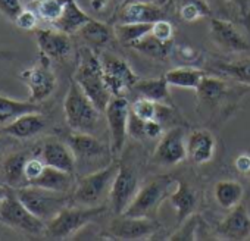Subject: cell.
Listing matches in <instances>:
<instances>
[{
  "label": "cell",
  "instance_id": "cell-1",
  "mask_svg": "<svg viewBox=\"0 0 250 241\" xmlns=\"http://www.w3.org/2000/svg\"><path fill=\"white\" fill-rule=\"evenodd\" d=\"M72 80L81 87V90L87 94V97L94 103V106L100 112H104L113 96L106 84L100 56H97L93 52V49L90 47L80 49L78 65Z\"/></svg>",
  "mask_w": 250,
  "mask_h": 241
},
{
  "label": "cell",
  "instance_id": "cell-2",
  "mask_svg": "<svg viewBox=\"0 0 250 241\" xmlns=\"http://www.w3.org/2000/svg\"><path fill=\"white\" fill-rule=\"evenodd\" d=\"M63 113L66 124L72 131L94 134L102 112L87 97L81 87L71 80L63 100Z\"/></svg>",
  "mask_w": 250,
  "mask_h": 241
},
{
  "label": "cell",
  "instance_id": "cell-3",
  "mask_svg": "<svg viewBox=\"0 0 250 241\" xmlns=\"http://www.w3.org/2000/svg\"><path fill=\"white\" fill-rule=\"evenodd\" d=\"M177 185V180L169 175H162L150 180L142 188H139L130 206L122 213L131 218H149L156 219L161 204L168 200L169 194Z\"/></svg>",
  "mask_w": 250,
  "mask_h": 241
},
{
  "label": "cell",
  "instance_id": "cell-4",
  "mask_svg": "<svg viewBox=\"0 0 250 241\" xmlns=\"http://www.w3.org/2000/svg\"><path fill=\"white\" fill-rule=\"evenodd\" d=\"M106 212L104 206H65L46 222V232L53 238H66L96 221Z\"/></svg>",
  "mask_w": 250,
  "mask_h": 241
},
{
  "label": "cell",
  "instance_id": "cell-5",
  "mask_svg": "<svg viewBox=\"0 0 250 241\" xmlns=\"http://www.w3.org/2000/svg\"><path fill=\"white\" fill-rule=\"evenodd\" d=\"M119 169V163L110 162L100 169L91 171L90 174L81 177L77 182V187L71 196L74 204L81 206H97L109 194L115 175Z\"/></svg>",
  "mask_w": 250,
  "mask_h": 241
},
{
  "label": "cell",
  "instance_id": "cell-6",
  "mask_svg": "<svg viewBox=\"0 0 250 241\" xmlns=\"http://www.w3.org/2000/svg\"><path fill=\"white\" fill-rule=\"evenodd\" d=\"M14 190L21 201L44 222L50 221L62 207L68 206L71 200L66 193H58L36 185H25Z\"/></svg>",
  "mask_w": 250,
  "mask_h": 241
},
{
  "label": "cell",
  "instance_id": "cell-7",
  "mask_svg": "<svg viewBox=\"0 0 250 241\" xmlns=\"http://www.w3.org/2000/svg\"><path fill=\"white\" fill-rule=\"evenodd\" d=\"M0 222H3L14 229L24 231L33 235H40L46 232V222L37 218L21 201V199L12 188L0 203Z\"/></svg>",
  "mask_w": 250,
  "mask_h": 241
},
{
  "label": "cell",
  "instance_id": "cell-8",
  "mask_svg": "<svg viewBox=\"0 0 250 241\" xmlns=\"http://www.w3.org/2000/svg\"><path fill=\"white\" fill-rule=\"evenodd\" d=\"M20 80L27 85L30 91V100L37 104L49 99L58 85L56 75L50 66V59L42 53L36 65L21 71Z\"/></svg>",
  "mask_w": 250,
  "mask_h": 241
},
{
  "label": "cell",
  "instance_id": "cell-9",
  "mask_svg": "<svg viewBox=\"0 0 250 241\" xmlns=\"http://www.w3.org/2000/svg\"><path fill=\"white\" fill-rule=\"evenodd\" d=\"M131 103L125 97L113 96L104 109L106 122L110 134V152L112 156H118L127 141L128 120H130Z\"/></svg>",
  "mask_w": 250,
  "mask_h": 241
},
{
  "label": "cell",
  "instance_id": "cell-10",
  "mask_svg": "<svg viewBox=\"0 0 250 241\" xmlns=\"http://www.w3.org/2000/svg\"><path fill=\"white\" fill-rule=\"evenodd\" d=\"M100 62L103 66L106 84L112 96L125 97V94L130 93L140 80L139 75L131 69L128 62L119 56H115L112 53H103L100 55Z\"/></svg>",
  "mask_w": 250,
  "mask_h": 241
},
{
  "label": "cell",
  "instance_id": "cell-11",
  "mask_svg": "<svg viewBox=\"0 0 250 241\" xmlns=\"http://www.w3.org/2000/svg\"><path fill=\"white\" fill-rule=\"evenodd\" d=\"M139 191V180L137 174L133 168L125 163H119V169L115 175L109 191V201L113 213L122 215L133 201L134 196Z\"/></svg>",
  "mask_w": 250,
  "mask_h": 241
},
{
  "label": "cell",
  "instance_id": "cell-12",
  "mask_svg": "<svg viewBox=\"0 0 250 241\" xmlns=\"http://www.w3.org/2000/svg\"><path fill=\"white\" fill-rule=\"evenodd\" d=\"M187 139L181 127H172L162 134L155 149L153 159L164 166H175L187 159Z\"/></svg>",
  "mask_w": 250,
  "mask_h": 241
},
{
  "label": "cell",
  "instance_id": "cell-13",
  "mask_svg": "<svg viewBox=\"0 0 250 241\" xmlns=\"http://www.w3.org/2000/svg\"><path fill=\"white\" fill-rule=\"evenodd\" d=\"M159 228L156 219L149 218H131L118 215L109 225V237L115 240H140L149 238Z\"/></svg>",
  "mask_w": 250,
  "mask_h": 241
},
{
  "label": "cell",
  "instance_id": "cell-14",
  "mask_svg": "<svg viewBox=\"0 0 250 241\" xmlns=\"http://www.w3.org/2000/svg\"><path fill=\"white\" fill-rule=\"evenodd\" d=\"M66 144L71 147V150L77 159V165L80 162L94 163L96 161L106 159L107 156L112 155L110 146L107 147L94 134H88V133L74 131V134L68 136Z\"/></svg>",
  "mask_w": 250,
  "mask_h": 241
},
{
  "label": "cell",
  "instance_id": "cell-15",
  "mask_svg": "<svg viewBox=\"0 0 250 241\" xmlns=\"http://www.w3.org/2000/svg\"><path fill=\"white\" fill-rule=\"evenodd\" d=\"M209 33L212 40L224 50L228 52H247L250 50L249 41L244 36L237 30V27L221 18H210L209 22Z\"/></svg>",
  "mask_w": 250,
  "mask_h": 241
},
{
  "label": "cell",
  "instance_id": "cell-16",
  "mask_svg": "<svg viewBox=\"0 0 250 241\" xmlns=\"http://www.w3.org/2000/svg\"><path fill=\"white\" fill-rule=\"evenodd\" d=\"M34 36L40 53L49 58L50 60L63 59L72 50L69 34L62 33L56 28H37L34 30Z\"/></svg>",
  "mask_w": 250,
  "mask_h": 241
},
{
  "label": "cell",
  "instance_id": "cell-17",
  "mask_svg": "<svg viewBox=\"0 0 250 241\" xmlns=\"http://www.w3.org/2000/svg\"><path fill=\"white\" fill-rule=\"evenodd\" d=\"M216 232L225 240L241 241L250 237V213L244 203L231 209L229 213L218 223Z\"/></svg>",
  "mask_w": 250,
  "mask_h": 241
},
{
  "label": "cell",
  "instance_id": "cell-18",
  "mask_svg": "<svg viewBox=\"0 0 250 241\" xmlns=\"http://www.w3.org/2000/svg\"><path fill=\"white\" fill-rule=\"evenodd\" d=\"M187 159L194 165L209 163L216 150V140L213 134L205 128H199L190 133L187 137Z\"/></svg>",
  "mask_w": 250,
  "mask_h": 241
},
{
  "label": "cell",
  "instance_id": "cell-19",
  "mask_svg": "<svg viewBox=\"0 0 250 241\" xmlns=\"http://www.w3.org/2000/svg\"><path fill=\"white\" fill-rule=\"evenodd\" d=\"M47 166L74 174L77 169V159L71 150V147L59 140L50 139L42 147V158Z\"/></svg>",
  "mask_w": 250,
  "mask_h": 241
},
{
  "label": "cell",
  "instance_id": "cell-20",
  "mask_svg": "<svg viewBox=\"0 0 250 241\" xmlns=\"http://www.w3.org/2000/svg\"><path fill=\"white\" fill-rule=\"evenodd\" d=\"M165 17L161 5L155 2H130L124 5L118 12L119 22H137V24H153Z\"/></svg>",
  "mask_w": 250,
  "mask_h": 241
},
{
  "label": "cell",
  "instance_id": "cell-21",
  "mask_svg": "<svg viewBox=\"0 0 250 241\" xmlns=\"http://www.w3.org/2000/svg\"><path fill=\"white\" fill-rule=\"evenodd\" d=\"M46 128V118L39 112H28L24 113L2 128V133L11 136L14 139H31L40 134Z\"/></svg>",
  "mask_w": 250,
  "mask_h": 241
},
{
  "label": "cell",
  "instance_id": "cell-22",
  "mask_svg": "<svg viewBox=\"0 0 250 241\" xmlns=\"http://www.w3.org/2000/svg\"><path fill=\"white\" fill-rule=\"evenodd\" d=\"M169 203L175 209L177 216V226L184 222L188 216H191L197 207V194L196 191L186 184L184 181H177L175 188L168 197Z\"/></svg>",
  "mask_w": 250,
  "mask_h": 241
},
{
  "label": "cell",
  "instance_id": "cell-23",
  "mask_svg": "<svg viewBox=\"0 0 250 241\" xmlns=\"http://www.w3.org/2000/svg\"><path fill=\"white\" fill-rule=\"evenodd\" d=\"M169 84L164 77L159 78H147V80H139L137 84L133 87L131 91H134L137 94V97H143V99H149L153 100L156 103L161 104H168V106H174L172 103V96L169 91Z\"/></svg>",
  "mask_w": 250,
  "mask_h": 241
},
{
  "label": "cell",
  "instance_id": "cell-24",
  "mask_svg": "<svg viewBox=\"0 0 250 241\" xmlns=\"http://www.w3.org/2000/svg\"><path fill=\"white\" fill-rule=\"evenodd\" d=\"M93 18L81 9V6L77 3V0H68V3L63 9V14L53 24V28L71 36V34L78 33Z\"/></svg>",
  "mask_w": 250,
  "mask_h": 241
},
{
  "label": "cell",
  "instance_id": "cell-25",
  "mask_svg": "<svg viewBox=\"0 0 250 241\" xmlns=\"http://www.w3.org/2000/svg\"><path fill=\"white\" fill-rule=\"evenodd\" d=\"M213 197L219 207L224 210H231L243 201L244 187L235 180H222L216 182L213 188Z\"/></svg>",
  "mask_w": 250,
  "mask_h": 241
},
{
  "label": "cell",
  "instance_id": "cell-26",
  "mask_svg": "<svg viewBox=\"0 0 250 241\" xmlns=\"http://www.w3.org/2000/svg\"><path fill=\"white\" fill-rule=\"evenodd\" d=\"M30 185L42 187L46 190L58 191V193H68L74 185V174H69V172H65V171H61V169L46 165L42 175Z\"/></svg>",
  "mask_w": 250,
  "mask_h": 241
},
{
  "label": "cell",
  "instance_id": "cell-27",
  "mask_svg": "<svg viewBox=\"0 0 250 241\" xmlns=\"http://www.w3.org/2000/svg\"><path fill=\"white\" fill-rule=\"evenodd\" d=\"M205 77L206 74L202 69H197L194 66H178V68L169 69L165 74V78L171 87L194 90V91Z\"/></svg>",
  "mask_w": 250,
  "mask_h": 241
},
{
  "label": "cell",
  "instance_id": "cell-28",
  "mask_svg": "<svg viewBox=\"0 0 250 241\" xmlns=\"http://www.w3.org/2000/svg\"><path fill=\"white\" fill-rule=\"evenodd\" d=\"M25 153H12L9 155L2 166L3 178L6 185L11 188H20L27 185L25 180V163H27Z\"/></svg>",
  "mask_w": 250,
  "mask_h": 241
},
{
  "label": "cell",
  "instance_id": "cell-29",
  "mask_svg": "<svg viewBox=\"0 0 250 241\" xmlns=\"http://www.w3.org/2000/svg\"><path fill=\"white\" fill-rule=\"evenodd\" d=\"M153 24H137V22H118L113 27L115 39L122 44L133 47L143 37L150 34Z\"/></svg>",
  "mask_w": 250,
  "mask_h": 241
},
{
  "label": "cell",
  "instance_id": "cell-30",
  "mask_svg": "<svg viewBox=\"0 0 250 241\" xmlns=\"http://www.w3.org/2000/svg\"><path fill=\"white\" fill-rule=\"evenodd\" d=\"M28 112H40V106L31 100H15L0 94V124L11 122L15 118Z\"/></svg>",
  "mask_w": 250,
  "mask_h": 241
},
{
  "label": "cell",
  "instance_id": "cell-31",
  "mask_svg": "<svg viewBox=\"0 0 250 241\" xmlns=\"http://www.w3.org/2000/svg\"><path fill=\"white\" fill-rule=\"evenodd\" d=\"M78 34L91 46L96 47H104L109 44V41L112 40L113 36V28H110L107 24L97 21V20H91L88 21L80 31Z\"/></svg>",
  "mask_w": 250,
  "mask_h": 241
},
{
  "label": "cell",
  "instance_id": "cell-32",
  "mask_svg": "<svg viewBox=\"0 0 250 241\" xmlns=\"http://www.w3.org/2000/svg\"><path fill=\"white\" fill-rule=\"evenodd\" d=\"M66 3L68 0H31L28 8L37 14L40 21L53 25L63 14Z\"/></svg>",
  "mask_w": 250,
  "mask_h": 241
},
{
  "label": "cell",
  "instance_id": "cell-33",
  "mask_svg": "<svg viewBox=\"0 0 250 241\" xmlns=\"http://www.w3.org/2000/svg\"><path fill=\"white\" fill-rule=\"evenodd\" d=\"M227 91V82L218 77H205L196 88L197 97L205 104H213L224 97Z\"/></svg>",
  "mask_w": 250,
  "mask_h": 241
},
{
  "label": "cell",
  "instance_id": "cell-34",
  "mask_svg": "<svg viewBox=\"0 0 250 241\" xmlns=\"http://www.w3.org/2000/svg\"><path fill=\"white\" fill-rule=\"evenodd\" d=\"M215 71L229 77L231 80L250 85V59H240V60H232V62H216Z\"/></svg>",
  "mask_w": 250,
  "mask_h": 241
},
{
  "label": "cell",
  "instance_id": "cell-35",
  "mask_svg": "<svg viewBox=\"0 0 250 241\" xmlns=\"http://www.w3.org/2000/svg\"><path fill=\"white\" fill-rule=\"evenodd\" d=\"M212 11L208 0H180L178 15L184 22H196L210 17Z\"/></svg>",
  "mask_w": 250,
  "mask_h": 241
},
{
  "label": "cell",
  "instance_id": "cell-36",
  "mask_svg": "<svg viewBox=\"0 0 250 241\" xmlns=\"http://www.w3.org/2000/svg\"><path fill=\"white\" fill-rule=\"evenodd\" d=\"M131 49L140 52L145 56L153 58V59H164L165 56H168V53L171 50V43L161 41L156 37H153L152 34H147L139 43H136Z\"/></svg>",
  "mask_w": 250,
  "mask_h": 241
},
{
  "label": "cell",
  "instance_id": "cell-37",
  "mask_svg": "<svg viewBox=\"0 0 250 241\" xmlns=\"http://www.w3.org/2000/svg\"><path fill=\"white\" fill-rule=\"evenodd\" d=\"M131 112L140 118L142 120H152V119H159L161 113V103H156L149 99L137 97L131 103Z\"/></svg>",
  "mask_w": 250,
  "mask_h": 241
},
{
  "label": "cell",
  "instance_id": "cell-38",
  "mask_svg": "<svg viewBox=\"0 0 250 241\" xmlns=\"http://www.w3.org/2000/svg\"><path fill=\"white\" fill-rule=\"evenodd\" d=\"M200 225V218L197 215L188 216L184 222H181L175 232L169 235V240H178V241H193L196 240V231Z\"/></svg>",
  "mask_w": 250,
  "mask_h": 241
},
{
  "label": "cell",
  "instance_id": "cell-39",
  "mask_svg": "<svg viewBox=\"0 0 250 241\" xmlns=\"http://www.w3.org/2000/svg\"><path fill=\"white\" fill-rule=\"evenodd\" d=\"M39 21H40V18L37 17V14H36L31 8L27 6V8H24V9L20 12V15L15 18L14 24H15L20 30H22V31H34V30H37Z\"/></svg>",
  "mask_w": 250,
  "mask_h": 241
},
{
  "label": "cell",
  "instance_id": "cell-40",
  "mask_svg": "<svg viewBox=\"0 0 250 241\" xmlns=\"http://www.w3.org/2000/svg\"><path fill=\"white\" fill-rule=\"evenodd\" d=\"M150 34L153 37H156L158 40H161V41L172 43V39H174V25L169 21H167L165 18L158 20L156 22H153Z\"/></svg>",
  "mask_w": 250,
  "mask_h": 241
},
{
  "label": "cell",
  "instance_id": "cell-41",
  "mask_svg": "<svg viewBox=\"0 0 250 241\" xmlns=\"http://www.w3.org/2000/svg\"><path fill=\"white\" fill-rule=\"evenodd\" d=\"M24 9L21 0H0V14L6 20L15 21V18L20 15V12Z\"/></svg>",
  "mask_w": 250,
  "mask_h": 241
},
{
  "label": "cell",
  "instance_id": "cell-42",
  "mask_svg": "<svg viewBox=\"0 0 250 241\" xmlns=\"http://www.w3.org/2000/svg\"><path fill=\"white\" fill-rule=\"evenodd\" d=\"M46 163L42 159H28L25 163V180H27V185H30L31 182H34L43 172Z\"/></svg>",
  "mask_w": 250,
  "mask_h": 241
},
{
  "label": "cell",
  "instance_id": "cell-43",
  "mask_svg": "<svg viewBox=\"0 0 250 241\" xmlns=\"http://www.w3.org/2000/svg\"><path fill=\"white\" fill-rule=\"evenodd\" d=\"M145 122L140 118H137L133 112H130V120H128V134L136 140L146 139L145 136Z\"/></svg>",
  "mask_w": 250,
  "mask_h": 241
},
{
  "label": "cell",
  "instance_id": "cell-44",
  "mask_svg": "<svg viewBox=\"0 0 250 241\" xmlns=\"http://www.w3.org/2000/svg\"><path fill=\"white\" fill-rule=\"evenodd\" d=\"M164 125L159 119H152V120H146L145 122V136L146 139L155 140V139H161L164 134Z\"/></svg>",
  "mask_w": 250,
  "mask_h": 241
},
{
  "label": "cell",
  "instance_id": "cell-45",
  "mask_svg": "<svg viewBox=\"0 0 250 241\" xmlns=\"http://www.w3.org/2000/svg\"><path fill=\"white\" fill-rule=\"evenodd\" d=\"M234 166L240 174L247 175L250 172V153H241L234 159Z\"/></svg>",
  "mask_w": 250,
  "mask_h": 241
},
{
  "label": "cell",
  "instance_id": "cell-46",
  "mask_svg": "<svg viewBox=\"0 0 250 241\" xmlns=\"http://www.w3.org/2000/svg\"><path fill=\"white\" fill-rule=\"evenodd\" d=\"M109 3V0H90V5L93 8V11L96 12H102Z\"/></svg>",
  "mask_w": 250,
  "mask_h": 241
},
{
  "label": "cell",
  "instance_id": "cell-47",
  "mask_svg": "<svg viewBox=\"0 0 250 241\" xmlns=\"http://www.w3.org/2000/svg\"><path fill=\"white\" fill-rule=\"evenodd\" d=\"M11 191V187L8 185H2V184H0V203H2V200L8 196V193Z\"/></svg>",
  "mask_w": 250,
  "mask_h": 241
},
{
  "label": "cell",
  "instance_id": "cell-48",
  "mask_svg": "<svg viewBox=\"0 0 250 241\" xmlns=\"http://www.w3.org/2000/svg\"><path fill=\"white\" fill-rule=\"evenodd\" d=\"M153 2L158 3V5H161V6H165V5L169 2V0H153Z\"/></svg>",
  "mask_w": 250,
  "mask_h": 241
},
{
  "label": "cell",
  "instance_id": "cell-49",
  "mask_svg": "<svg viewBox=\"0 0 250 241\" xmlns=\"http://www.w3.org/2000/svg\"><path fill=\"white\" fill-rule=\"evenodd\" d=\"M247 177H249V180H250V172H249V174H247Z\"/></svg>",
  "mask_w": 250,
  "mask_h": 241
}]
</instances>
